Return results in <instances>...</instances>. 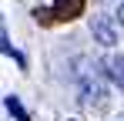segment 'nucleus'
<instances>
[{
  "mask_svg": "<svg viewBox=\"0 0 124 121\" xmlns=\"http://www.w3.org/2000/svg\"><path fill=\"white\" fill-rule=\"evenodd\" d=\"M7 111H10L17 121H30L27 114H23V108H20V101H17V98H7Z\"/></svg>",
  "mask_w": 124,
  "mask_h": 121,
  "instance_id": "4",
  "label": "nucleus"
},
{
  "mask_svg": "<svg viewBox=\"0 0 124 121\" xmlns=\"http://www.w3.org/2000/svg\"><path fill=\"white\" fill-rule=\"evenodd\" d=\"M84 3H87V0H54L50 14H54L57 20H74V17H81Z\"/></svg>",
  "mask_w": 124,
  "mask_h": 121,
  "instance_id": "3",
  "label": "nucleus"
},
{
  "mask_svg": "<svg viewBox=\"0 0 124 121\" xmlns=\"http://www.w3.org/2000/svg\"><path fill=\"white\" fill-rule=\"evenodd\" d=\"M101 74L107 81H114V84L124 91V54H107V57L101 60Z\"/></svg>",
  "mask_w": 124,
  "mask_h": 121,
  "instance_id": "2",
  "label": "nucleus"
},
{
  "mask_svg": "<svg viewBox=\"0 0 124 121\" xmlns=\"http://www.w3.org/2000/svg\"><path fill=\"white\" fill-rule=\"evenodd\" d=\"M91 34L97 37V44L104 47H111V44H117V27H114V20L101 14V17H91Z\"/></svg>",
  "mask_w": 124,
  "mask_h": 121,
  "instance_id": "1",
  "label": "nucleus"
}]
</instances>
